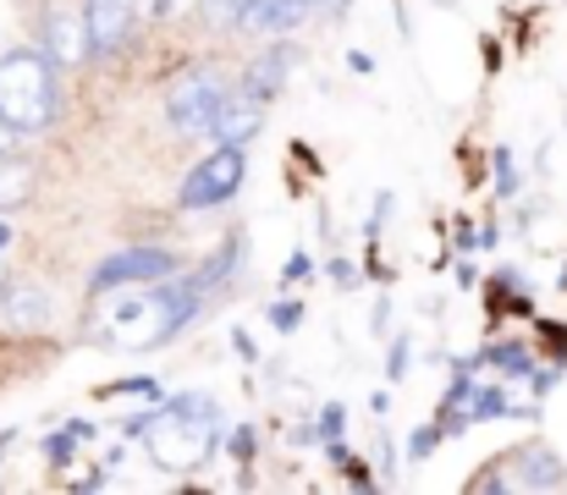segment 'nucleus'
I'll return each mask as SVG.
<instances>
[{"label":"nucleus","instance_id":"1","mask_svg":"<svg viewBox=\"0 0 567 495\" xmlns=\"http://www.w3.org/2000/svg\"><path fill=\"white\" fill-rule=\"evenodd\" d=\"M198 292H204L198 276H193V281H172V276H166V287H161V281L116 287V292H105V298H116V303L105 309L100 326L111 330V341H122V347H133V352H150V347L172 341V336L198 314Z\"/></svg>","mask_w":567,"mask_h":495},{"label":"nucleus","instance_id":"2","mask_svg":"<svg viewBox=\"0 0 567 495\" xmlns=\"http://www.w3.org/2000/svg\"><path fill=\"white\" fill-rule=\"evenodd\" d=\"M61 116V66L39 44L0 50V122L17 138L50 133Z\"/></svg>","mask_w":567,"mask_h":495},{"label":"nucleus","instance_id":"3","mask_svg":"<svg viewBox=\"0 0 567 495\" xmlns=\"http://www.w3.org/2000/svg\"><path fill=\"white\" fill-rule=\"evenodd\" d=\"M243 176H248V155H243V144H215V149H209V155L183 176L177 209L198 215V209H220V204H231V198H237V187H243Z\"/></svg>","mask_w":567,"mask_h":495},{"label":"nucleus","instance_id":"4","mask_svg":"<svg viewBox=\"0 0 567 495\" xmlns=\"http://www.w3.org/2000/svg\"><path fill=\"white\" fill-rule=\"evenodd\" d=\"M231 94V83L215 72V66H188L172 89H166V127L172 133H209L215 127V111H220V100Z\"/></svg>","mask_w":567,"mask_h":495},{"label":"nucleus","instance_id":"5","mask_svg":"<svg viewBox=\"0 0 567 495\" xmlns=\"http://www.w3.org/2000/svg\"><path fill=\"white\" fill-rule=\"evenodd\" d=\"M166 276H177V254L172 248H161V243H127V248H116L111 259L94 265L89 292L105 298L116 287H144V281H166Z\"/></svg>","mask_w":567,"mask_h":495},{"label":"nucleus","instance_id":"6","mask_svg":"<svg viewBox=\"0 0 567 495\" xmlns=\"http://www.w3.org/2000/svg\"><path fill=\"white\" fill-rule=\"evenodd\" d=\"M39 50L61 66V72H78L94 61L89 50V28H83V11L78 6H50L44 22H39Z\"/></svg>","mask_w":567,"mask_h":495},{"label":"nucleus","instance_id":"7","mask_svg":"<svg viewBox=\"0 0 567 495\" xmlns=\"http://www.w3.org/2000/svg\"><path fill=\"white\" fill-rule=\"evenodd\" d=\"M83 28H89L94 61H111L138 28V0H83Z\"/></svg>","mask_w":567,"mask_h":495},{"label":"nucleus","instance_id":"8","mask_svg":"<svg viewBox=\"0 0 567 495\" xmlns=\"http://www.w3.org/2000/svg\"><path fill=\"white\" fill-rule=\"evenodd\" d=\"M0 314H6V326L11 330L33 336V330H50V320H55V298H50L44 281H6V292H0Z\"/></svg>","mask_w":567,"mask_h":495},{"label":"nucleus","instance_id":"9","mask_svg":"<svg viewBox=\"0 0 567 495\" xmlns=\"http://www.w3.org/2000/svg\"><path fill=\"white\" fill-rule=\"evenodd\" d=\"M265 133V100H254L248 89L243 94H226L220 100V111H215V127H209V138L215 144H254Z\"/></svg>","mask_w":567,"mask_h":495},{"label":"nucleus","instance_id":"10","mask_svg":"<svg viewBox=\"0 0 567 495\" xmlns=\"http://www.w3.org/2000/svg\"><path fill=\"white\" fill-rule=\"evenodd\" d=\"M303 0H243L237 11H231V28H243V33H292L298 22H303Z\"/></svg>","mask_w":567,"mask_h":495},{"label":"nucleus","instance_id":"11","mask_svg":"<svg viewBox=\"0 0 567 495\" xmlns=\"http://www.w3.org/2000/svg\"><path fill=\"white\" fill-rule=\"evenodd\" d=\"M513 463V485H524V491H563L567 485V463L563 452H551V446H524L518 457H507Z\"/></svg>","mask_w":567,"mask_h":495},{"label":"nucleus","instance_id":"12","mask_svg":"<svg viewBox=\"0 0 567 495\" xmlns=\"http://www.w3.org/2000/svg\"><path fill=\"white\" fill-rule=\"evenodd\" d=\"M287 66H292V50H287V44H276L270 55H259V61L248 66L243 89H248L254 100H265V105H270V100L281 94V83H287Z\"/></svg>","mask_w":567,"mask_h":495},{"label":"nucleus","instance_id":"13","mask_svg":"<svg viewBox=\"0 0 567 495\" xmlns=\"http://www.w3.org/2000/svg\"><path fill=\"white\" fill-rule=\"evenodd\" d=\"M33 198V165L17 155V144H0V209H17Z\"/></svg>","mask_w":567,"mask_h":495},{"label":"nucleus","instance_id":"14","mask_svg":"<svg viewBox=\"0 0 567 495\" xmlns=\"http://www.w3.org/2000/svg\"><path fill=\"white\" fill-rule=\"evenodd\" d=\"M237 254H243V231H226V237H220V248H215V259H204V270H198V287H220V281L231 276Z\"/></svg>","mask_w":567,"mask_h":495},{"label":"nucleus","instance_id":"15","mask_svg":"<svg viewBox=\"0 0 567 495\" xmlns=\"http://www.w3.org/2000/svg\"><path fill=\"white\" fill-rule=\"evenodd\" d=\"M468 419H502L507 413V396L496 391V385H468Z\"/></svg>","mask_w":567,"mask_h":495},{"label":"nucleus","instance_id":"16","mask_svg":"<svg viewBox=\"0 0 567 495\" xmlns=\"http://www.w3.org/2000/svg\"><path fill=\"white\" fill-rule=\"evenodd\" d=\"M485 363H496V369H507V374H529V369H535L529 352H524L518 341H496V347L485 352Z\"/></svg>","mask_w":567,"mask_h":495},{"label":"nucleus","instance_id":"17","mask_svg":"<svg viewBox=\"0 0 567 495\" xmlns=\"http://www.w3.org/2000/svg\"><path fill=\"white\" fill-rule=\"evenodd\" d=\"M342 430H348V408L342 402H331V408H320V424H315V435L331 446V441H342Z\"/></svg>","mask_w":567,"mask_h":495},{"label":"nucleus","instance_id":"18","mask_svg":"<svg viewBox=\"0 0 567 495\" xmlns=\"http://www.w3.org/2000/svg\"><path fill=\"white\" fill-rule=\"evenodd\" d=\"M441 435H446V424H424V430H413V441H408V463H424V457L441 446Z\"/></svg>","mask_w":567,"mask_h":495},{"label":"nucleus","instance_id":"19","mask_svg":"<svg viewBox=\"0 0 567 495\" xmlns=\"http://www.w3.org/2000/svg\"><path fill=\"white\" fill-rule=\"evenodd\" d=\"M496 193L513 198L518 193V171H513V149H496Z\"/></svg>","mask_w":567,"mask_h":495},{"label":"nucleus","instance_id":"20","mask_svg":"<svg viewBox=\"0 0 567 495\" xmlns=\"http://www.w3.org/2000/svg\"><path fill=\"white\" fill-rule=\"evenodd\" d=\"M72 446H78V435H72V430H61V435H50V441H44V457H50L55 468H66V463H72Z\"/></svg>","mask_w":567,"mask_h":495},{"label":"nucleus","instance_id":"21","mask_svg":"<svg viewBox=\"0 0 567 495\" xmlns=\"http://www.w3.org/2000/svg\"><path fill=\"white\" fill-rule=\"evenodd\" d=\"M270 326L276 330H298L303 326V303H292V298H287V303H276V309H270Z\"/></svg>","mask_w":567,"mask_h":495},{"label":"nucleus","instance_id":"22","mask_svg":"<svg viewBox=\"0 0 567 495\" xmlns=\"http://www.w3.org/2000/svg\"><path fill=\"white\" fill-rule=\"evenodd\" d=\"M309 270H315V259L298 248V254L287 259V270H281V287H298V281H309Z\"/></svg>","mask_w":567,"mask_h":495},{"label":"nucleus","instance_id":"23","mask_svg":"<svg viewBox=\"0 0 567 495\" xmlns=\"http://www.w3.org/2000/svg\"><path fill=\"white\" fill-rule=\"evenodd\" d=\"M331 281H337L342 292H353V287H359V265H353V259H331Z\"/></svg>","mask_w":567,"mask_h":495},{"label":"nucleus","instance_id":"24","mask_svg":"<svg viewBox=\"0 0 567 495\" xmlns=\"http://www.w3.org/2000/svg\"><path fill=\"white\" fill-rule=\"evenodd\" d=\"M385 374H391V380H402V374H408V336H396V341H391V369H385Z\"/></svg>","mask_w":567,"mask_h":495},{"label":"nucleus","instance_id":"25","mask_svg":"<svg viewBox=\"0 0 567 495\" xmlns=\"http://www.w3.org/2000/svg\"><path fill=\"white\" fill-rule=\"evenodd\" d=\"M370 326H375V336H385V326H391V303L380 298L375 303V314H370Z\"/></svg>","mask_w":567,"mask_h":495},{"label":"nucleus","instance_id":"26","mask_svg":"<svg viewBox=\"0 0 567 495\" xmlns=\"http://www.w3.org/2000/svg\"><path fill=\"white\" fill-rule=\"evenodd\" d=\"M348 66H353V72H359V78H364V72H375V61H370V55H364V50H348Z\"/></svg>","mask_w":567,"mask_h":495},{"label":"nucleus","instance_id":"27","mask_svg":"<svg viewBox=\"0 0 567 495\" xmlns=\"http://www.w3.org/2000/svg\"><path fill=\"white\" fill-rule=\"evenodd\" d=\"M11 243H17V231H11V220H0V254H6Z\"/></svg>","mask_w":567,"mask_h":495},{"label":"nucleus","instance_id":"28","mask_svg":"<svg viewBox=\"0 0 567 495\" xmlns=\"http://www.w3.org/2000/svg\"><path fill=\"white\" fill-rule=\"evenodd\" d=\"M204 6H215V11H220V17H231V11H237V6H243V0H204Z\"/></svg>","mask_w":567,"mask_h":495},{"label":"nucleus","instance_id":"29","mask_svg":"<svg viewBox=\"0 0 567 495\" xmlns=\"http://www.w3.org/2000/svg\"><path fill=\"white\" fill-rule=\"evenodd\" d=\"M0 292H6V270H0Z\"/></svg>","mask_w":567,"mask_h":495},{"label":"nucleus","instance_id":"30","mask_svg":"<svg viewBox=\"0 0 567 495\" xmlns=\"http://www.w3.org/2000/svg\"><path fill=\"white\" fill-rule=\"evenodd\" d=\"M303 6H315V0H303Z\"/></svg>","mask_w":567,"mask_h":495}]
</instances>
